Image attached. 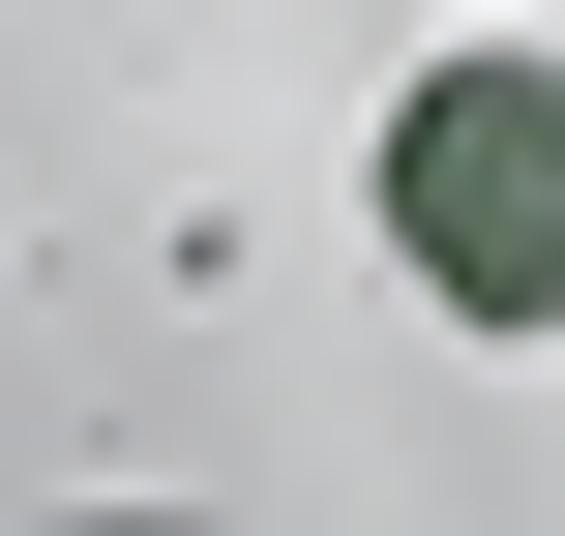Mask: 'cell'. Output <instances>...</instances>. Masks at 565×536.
<instances>
[{"label": "cell", "instance_id": "6da1fadb", "mask_svg": "<svg viewBox=\"0 0 565 536\" xmlns=\"http://www.w3.org/2000/svg\"><path fill=\"white\" fill-rule=\"evenodd\" d=\"M387 269L477 328V358H565V60L536 30H447L417 90H387Z\"/></svg>", "mask_w": 565, "mask_h": 536}]
</instances>
